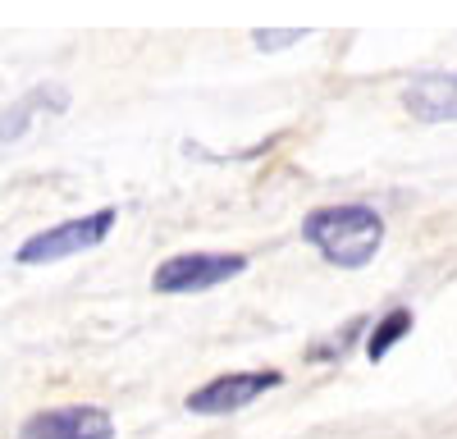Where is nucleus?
Masks as SVG:
<instances>
[{
  "instance_id": "1",
  "label": "nucleus",
  "mask_w": 457,
  "mask_h": 439,
  "mask_svg": "<svg viewBox=\"0 0 457 439\" xmlns=\"http://www.w3.org/2000/svg\"><path fill=\"white\" fill-rule=\"evenodd\" d=\"M385 215L370 202H329L302 215L297 238L334 270H366L385 247Z\"/></svg>"
},
{
  "instance_id": "2",
  "label": "nucleus",
  "mask_w": 457,
  "mask_h": 439,
  "mask_svg": "<svg viewBox=\"0 0 457 439\" xmlns=\"http://www.w3.org/2000/svg\"><path fill=\"white\" fill-rule=\"evenodd\" d=\"M114 225H120V211H114V206L60 220V225H51V229L28 234L19 243V252H14V261L19 266H55V261H69V256H83V252L101 247L114 234Z\"/></svg>"
},
{
  "instance_id": "3",
  "label": "nucleus",
  "mask_w": 457,
  "mask_h": 439,
  "mask_svg": "<svg viewBox=\"0 0 457 439\" xmlns=\"http://www.w3.org/2000/svg\"><path fill=\"white\" fill-rule=\"evenodd\" d=\"M247 266H252L247 252H174L151 270V293H165V298L211 293L228 279L247 275Z\"/></svg>"
},
{
  "instance_id": "4",
  "label": "nucleus",
  "mask_w": 457,
  "mask_h": 439,
  "mask_svg": "<svg viewBox=\"0 0 457 439\" xmlns=\"http://www.w3.org/2000/svg\"><path fill=\"white\" fill-rule=\"evenodd\" d=\"M284 385V371L265 366V371H224L206 385H197L193 393L183 398V408L193 417H228V412H243L261 393H270Z\"/></svg>"
},
{
  "instance_id": "5",
  "label": "nucleus",
  "mask_w": 457,
  "mask_h": 439,
  "mask_svg": "<svg viewBox=\"0 0 457 439\" xmlns=\"http://www.w3.org/2000/svg\"><path fill=\"white\" fill-rule=\"evenodd\" d=\"M19 439H114V417L96 402L42 408L19 426Z\"/></svg>"
},
{
  "instance_id": "6",
  "label": "nucleus",
  "mask_w": 457,
  "mask_h": 439,
  "mask_svg": "<svg viewBox=\"0 0 457 439\" xmlns=\"http://www.w3.org/2000/svg\"><path fill=\"white\" fill-rule=\"evenodd\" d=\"M403 110L416 124H457V69L416 73L403 87Z\"/></svg>"
},
{
  "instance_id": "7",
  "label": "nucleus",
  "mask_w": 457,
  "mask_h": 439,
  "mask_svg": "<svg viewBox=\"0 0 457 439\" xmlns=\"http://www.w3.org/2000/svg\"><path fill=\"white\" fill-rule=\"evenodd\" d=\"M69 101H73V96H69L64 83H32L10 110H0V146L19 142L42 115H64Z\"/></svg>"
},
{
  "instance_id": "8",
  "label": "nucleus",
  "mask_w": 457,
  "mask_h": 439,
  "mask_svg": "<svg viewBox=\"0 0 457 439\" xmlns=\"http://www.w3.org/2000/svg\"><path fill=\"white\" fill-rule=\"evenodd\" d=\"M411 329H416V311L411 307H389L385 316H375L370 320V329H366V344H361V352L370 357V361H385L407 335H411Z\"/></svg>"
},
{
  "instance_id": "9",
  "label": "nucleus",
  "mask_w": 457,
  "mask_h": 439,
  "mask_svg": "<svg viewBox=\"0 0 457 439\" xmlns=\"http://www.w3.org/2000/svg\"><path fill=\"white\" fill-rule=\"evenodd\" d=\"M366 329H370V316H353L348 325H338L334 335H320L316 344H307L302 361H312V366H338V361H348V352L357 344H366Z\"/></svg>"
},
{
  "instance_id": "10",
  "label": "nucleus",
  "mask_w": 457,
  "mask_h": 439,
  "mask_svg": "<svg viewBox=\"0 0 457 439\" xmlns=\"http://www.w3.org/2000/svg\"><path fill=\"white\" fill-rule=\"evenodd\" d=\"M302 37H307V28H252V46L256 51H288Z\"/></svg>"
}]
</instances>
